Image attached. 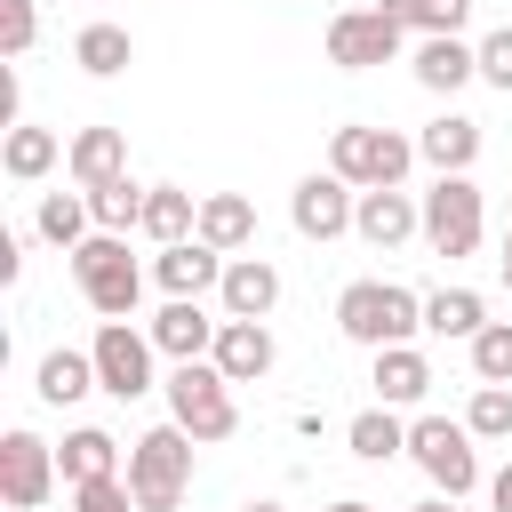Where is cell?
<instances>
[{"instance_id":"obj_17","label":"cell","mask_w":512,"mask_h":512,"mask_svg":"<svg viewBox=\"0 0 512 512\" xmlns=\"http://www.w3.org/2000/svg\"><path fill=\"white\" fill-rule=\"evenodd\" d=\"M352 232H360L368 248H400L408 232H424V200H408V192H360Z\"/></svg>"},{"instance_id":"obj_33","label":"cell","mask_w":512,"mask_h":512,"mask_svg":"<svg viewBox=\"0 0 512 512\" xmlns=\"http://www.w3.org/2000/svg\"><path fill=\"white\" fill-rule=\"evenodd\" d=\"M472 376L480 384H512V320H488L472 336Z\"/></svg>"},{"instance_id":"obj_6","label":"cell","mask_w":512,"mask_h":512,"mask_svg":"<svg viewBox=\"0 0 512 512\" xmlns=\"http://www.w3.org/2000/svg\"><path fill=\"white\" fill-rule=\"evenodd\" d=\"M408 456L424 464V480L440 488V496H472L480 488V456H472V432L464 424H448V416H416L408 424Z\"/></svg>"},{"instance_id":"obj_11","label":"cell","mask_w":512,"mask_h":512,"mask_svg":"<svg viewBox=\"0 0 512 512\" xmlns=\"http://www.w3.org/2000/svg\"><path fill=\"white\" fill-rule=\"evenodd\" d=\"M352 208H360V192H352L336 168H320V176H304V184L288 192V224H296L304 240H336V232H352Z\"/></svg>"},{"instance_id":"obj_10","label":"cell","mask_w":512,"mask_h":512,"mask_svg":"<svg viewBox=\"0 0 512 512\" xmlns=\"http://www.w3.org/2000/svg\"><path fill=\"white\" fill-rule=\"evenodd\" d=\"M400 24L384 16V8H344L336 24H328V64H344V72H368V64H392L400 56Z\"/></svg>"},{"instance_id":"obj_14","label":"cell","mask_w":512,"mask_h":512,"mask_svg":"<svg viewBox=\"0 0 512 512\" xmlns=\"http://www.w3.org/2000/svg\"><path fill=\"white\" fill-rule=\"evenodd\" d=\"M208 360L224 368V384H256V376H272L280 344H272V328H264V320H224V328H216V352H208Z\"/></svg>"},{"instance_id":"obj_35","label":"cell","mask_w":512,"mask_h":512,"mask_svg":"<svg viewBox=\"0 0 512 512\" xmlns=\"http://www.w3.org/2000/svg\"><path fill=\"white\" fill-rule=\"evenodd\" d=\"M72 512H144V504L128 480H88V488H72Z\"/></svg>"},{"instance_id":"obj_23","label":"cell","mask_w":512,"mask_h":512,"mask_svg":"<svg viewBox=\"0 0 512 512\" xmlns=\"http://www.w3.org/2000/svg\"><path fill=\"white\" fill-rule=\"evenodd\" d=\"M72 64H80L88 80H112V72H128V64H136V40H128V24H80V40H72Z\"/></svg>"},{"instance_id":"obj_28","label":"cell","mask_w":512,"mask_h":512,"mask_svg":"<svg viewBox=\"0 0 512 512\" xmlns=\"http://www.w3.org/2000/svg\"><path fill=\"white\" fill-rule=\"evenodd\" d=\"M344 440H352V456H360V464H392V456L408 448V424L376 400V408H360V416L344 424Z\"/></svg>"},{"instance_id":"obj_31","label":"cell","mask_w":512,"mask_h":512,"mask_svg":"<svg viewBox=\"0 0 512 512\" xmlns=\"http://www.w3.org/2000/svg\"><path fill=\"white\" fill-rule=\"evenodd\" d=\"M144 192H152V184H128V176H120V184H96V192H88L96 232H120V240H128V224H144Z\"/></svg>"},{"instance_id":"obj_5","label":"cell","mask_w":512,"mask_h":512,"mask_svg":"<svg viewBox=\"0 0 512 512\" xmlns=\"http://www.w3.org/2000/svg\"><path fill=\"white\" fill-rule=\"evenodd\" d=\"M192 432L184 424H152L136 448H128V488H136V504L144 512H176L184 504V480H192Z\"/></svg>"},{"instance_id":"obj_22","label":"cell","mask_w":512,"mask_h":512,"mask_svg":"<svg viewBox=\"0 0 512 512\" xmlns=\"http://www.w3.org/2000/svg\"><path fill=\"white\" fill-rule=\"evenodd\" d=\"M200 240L224 248V256H240V248L256 240V208H248L240 192H200Z\"/></svg>"},{"instance_id":"obj_15","label":"cell","mask_w":512,"mask_h":512,"mask_svg":"<svg viewBox=\"0 0 512 512\" xmlns=\"http://www.w3.org/2000/svg\"><path fill=\"white\" fill-rule=\"evenodd\" d=\"M216 328H224V320H208L200 296H168L160 320H152V344H160L168 360H208V352H216Z\"/></svg>"},{"instance_id":"obj_34","label":"cell","mask_w":512,"mask_h":512,"mask_svg":"<svg viewBox=\"0 0 512 512\" xmlns=\"http://www.w3.org/2000/svg\"><path fill=\"white\" fill-rule=\"evenodd\" d=\"M32 40H40V0H0V56L24 64Z\"/></svg>"},{"instance_id":"obj_39","label":"cell","mask_w":512,"mask_h":512,"mask_svg":"<svg viewBox=\"0 0 512 512\" xmlns=\"http://www.w3.org/2000/svg\"><path fill=\"white\" fill-rule=\"evenodd\" d=\"M496 272H504V288H512V224H504V256H496Z\"/></svg>"},{"instance_id":"obj_9","label":"cell","mask_w":512,"mask_h":512,"mask_svg":"<svg viewBox=\"0 0 512 512\" xmlns=\"http://www.w3.org/2000/svg\"><path fill=\"white\" fill-rule=\"evenodd\" d=\"M48 488H56V448L16 424V432L0 440V496H8V512H40Z\"/></svg>"},{"instance_id":"obj_8","label":"cell","mask_w":512,"mask_h":512,"mask_svg":"<svg viewBox=\"0 0 512 512\" xmlns=\"http://www.w3.org/2000/svg\"><path fill=\"white\" fill-rule=\"evenodd\" d=\"M424 240L448 264L480 248V184L472 176H432V192H424Z\"/></svg>"},{"instance_id":"obj_12","label":"cell","mask_w":512,"mask_h":512,"mask_svg":"<svg viewBox=\"0 0 512 512\" xmlns=\"http://www.w3.org/2000/svg\"><path fill=\"white\" fill-rule=\"evenodd\" d=\"M224 248H208V240H176V248H160L152 256V280L168 288V296H208V288H224Z\"/></svg>"},{"instance_id":"obj_21","label":"cell","mask_w":512,"mask_h":512,"mask_svg":"<svg viewBox=\"0 0 512 512\" xmlns=\"http://www.w3.org/2000/svg\"><path fill=\"white\" fill-rule=\"evenodd\" d=\"M368 384H376L384 408H408V400L432 392V360H424L416 344H392V352H376V376H368Z\"/></svg>"},{"instance_id":"obj_37","label":"cell","mask_w":512,"mask_h":512,"mask_svg":"<svg viewBox=\"0 0 512 512\" xmlns=\"http://www.w3.org/2000/svg\"><path fill=\"white\" fill-rule=\"evenodd\" d=\"M0 280H24V240L0 232Z\"/></svg>"},{"instance_id":"obj_4","label":"cell","mask_w":512,"mask_h":512,"mask_svg":"<svg viewBox=\"0 0 512 512\" xmlns=\"http://www.w3.org/2000/svg\"><path fill=\"white\" fill-rule=\"evenodd\" d=\"M168 424H184L200 448H216V440L240 432V408H232V384H224L216 360H176V376H168Z\"/></svg>"},{"instance_id":"obj_18","label":"cell","mask_w":512,"mask_h":512,"mask_svg":"<svg viewBox=\"0 0 512 512\" xmlns=\"http://www.w3.org/2000/svg\"><path fill=\"white\" fill-rule=\"evenodd\" d=\"M416 160H432L440 176H472V160H480V120H464V112H440V120L416 136Z\"/></svg>"},{"instance_id":"obj_41","label":"cell","mask_w":512,"mask_h":512,"mask_svg":"<svg viewBox=\"0 0 512 512\" xmlns=\"http://www.w3.org/2000/svg\"><path fill=\"white\" fill-rule=\"evenodd\" d=\"M416 512H464V504H456V496H432V504H416Z\"/></svg>"},{"instance_id":"obj_42","label":"cell","mask_w":512,"mask_h":512,"mask_svg":"<svg viewBox=\"0 0 512 512\" xmlns=\"http://www.w3.org/2000/svg\"><path fill=\"white\" fill-rule=\"evenodd\" d=\"M248 512H288V504H248Z\"/></svg>"},{"instance_id":"obj_13","label":"cell","mask_w":512,"mask_h":512,"mask_svg":"<svg viewBox=\"0 0 512 512\" xmlns=\"http://www.w3.org/2000/svg\"><path fill=\"white\" fill-rule=\"evenodd\" d=\"M216 296H224V320H272V304H280V264H272V256H232Z\"/></svg>"},{"instance_id":"obj_32","label":"cell","mask_w":512,"mask_h":512,"mask_svg":"<svg viewBox=\"0 0 512 512\" xmlns=\"http://www.w3.org/2000/svg\"><path fill=\"white\" fill-rule=\"evenodd\" d=\"M464 432L472 440H512V384H480L472 408H464Z\"/></svg>"},{"instance_id":"obj_16","label":"cell","mask_w":512,"mask_h":512,"mask_svg":"<svg viewBox=\"0 0 512 512\" xmlns=\"http://www.w3.org/2000/svg\"><path fill=\"white\" fill-rule=\"evenodd\" d=\"M64 168H72L80 192L120 184V176H128V136H120V128H80V136L64 144Z\"/></svg>"},{"instance_id":"obj_30","label":"cell","mask_w":512,"mask_h":512,"mask_svg":"<svg viewBox=\"0 0 512 512\" xmlns=\"http://www.w3.org/2000/svg\"><path fill=\"white\" fill-rule=\"evenodd\" d=\"M400 32H424V40H448V32H464V16H472V0H376Z\"/></svg>"},{"instance_id":"obj_26","label":"cell","mask_w":512,"mask_h":512,"mask_svg":"<svg viewBox=\"0 0 512 512\" xmlns=\"http://www.w3.org/2000/svg\"><path fill=\"white\" fill-rule=\"evenodd\" d=\"M32 232L48 240V248H80L88 232H96V216H88V192H40V216H32Z\"/></svg>"},{"instance_id":"obj_20","label":"cell","mask_w":512,"mask_h":512,"mask_svg":"<svg viewBox=\"0 0 512 512\" xmlns=\"http://www.w3.org/2000/svg\"><path fill=\"white\" fill-rule=\"evenodd\" d=\"M56 472H64L72 488H88V480H120V440H112V432H96V424H80V432H64Z\"/></svg>"},{"instance_id":"obj_27","label":"cell","mask_w":512,"mask_h":512,"mask_svg":"<svg viewBox=\"0 0 512 512\" xmlns=\"http://www.w3.org/2000/svg\"><path fill=\"white\" fill-rule=\"evenodd\" d=\"M88 392H104V384H96V360L72 352V344H56V352L40 360V400H48V408H72V400H88Z\"/></svg>"},{"instance_id":"obj_36","label":"cell","mask_w":512,"mask_h":512,"mask_svg":"<svg viewBox=\"0 0 512 512\" xmlns=\"http://www.w3.org/2000/svg\"><path fill=\"white\" fill-rule=\"evenodd\" d=\"M480 80H488V88H504V96H512V24H496V32H488V40H480Z\"/></svg>"},{"instance_id":"obj_2","label":"cell","mask_w":512,"mask_h":512,"mask_svg":"<svg viewBox=\"0 0 512 512\" xmlns=\"http://www.w3.org/2000/svg\"><path fill=\"white\" fill-rule=\"evenodd\" d=\"M328 168L352 184V192H400V176L416 168V144L400 128H368V120H344L328 136Z\"/></svg>"},{"instance_id":"obj_40","label":"cell","mask_w":512,"mask_h":512,"mask_svg":"<svg viewBox=\"0 0 512 512\" xmlns=\"http://www.w3.org/2000/svg\"><path fill=\"white\" fill-rule=\"evenodd\" d=\"M328 512H376V504H360V496H336V504H328Z\"/></svg>"},{"instance_id":"obj_3","label":"cell","mask_w":512,"mask_h":512,"mask_svg":"<svg viewBox=\"0 0 512 512\" xmlns=\"http://www.w3.org/2000/svg\"><path fill=\"white\" fill-rule=\"evenodd\" d=\"M72 280H80V296H88L96 320H136L144 272L128 264V240H120V232H88V240L72 248Z\"/></svg>"},{"instance_id":"obj_38","label":"cell","mask_w":512,"mask_h":512,"mask_svg":"<svg viewBox=\"0 0 512 512\" xmlns=\"http://www.w3.org/2000/svg\"><path fill=\"white\" fill-rule=\"evenodd\" d=\"M488 512H512V464H504V472L488 480Z\"/></svg>"},{"instance_id":"obj_24","label":"cell","mask_w":512,"mask_h":512,"mask_svg":"<svg viewBox=\"0 0 512 512\" xmlns=\"http://www.w3.org/2000/svg\"><path fill=\"white\" fill-rule=\"evenodd\" d=\"M472 72H480V48H464L456 32H448V40H424V48H416V80H424L432 96H456V88H464Z\"/></svg>"},{"instance_id":"obj_29","label":"cell","mask_w":512,"mask_h":512,"mask_svg":"<svg viewBox=\"0 0 512 512\" xmlns=\"http://www.w3.org/2000/svg\"><path fill=\"white\" fill-rule=\"evenodd\" d=\"M424 328H432V336H464V344H472V336L488 328V304H480L472 288H432V296H424Z\"/></svg>"},{"instance_id":"obj_19","label":"cell","mask_w":512,"mask_h":512,"mask_svg":"<svg viewBox=\"0 0 512 512\" xmlns=\"http://www.w3.org/2000/svg\"><path fill=\"white\" fill-rule=\"evenodd\" d=\"M152 248H176V240H200V200L184 184H152L144 192V224H136Z\"/></svg>"},{"instance_id":"obj_7","label":"cell","mask_w":512,"mask_h":512,"mask_svg":"<svg viewBox=\"0 0 512 512\" xmlns=\"http://www.w3.org/2000/svg\"><path fill=\"white\" fill-rule=\"evenodd\" d=\"M152 328H128V320H96V344H88V360H96V384L112 392V400H144L152 392Z\"/></svg>"},{"instance_id":"obj_1","label":"cell","mask_w":512,"mask_h":512,"mask_svg":"<svg viewBox=\"0 0 512 512\" xmlns=\"http://www.w3.org/2000/svg\"><path fill=\"white\" fill-rule=\"evenodd\" d=\"M336 328L352 344H368V352H392V344H408L424 328V296L400 288V280H352L336 296Z\"/></svg>"},{"instance_id":"obj_25","label":"cell","mask_w":512,"mask_h":512,"mask_svg":"<svg viewBox=\"0 0 512 512\" xmlns=\"http://www.w3.org/2000/svg\"><path fill=\"white\" fill-rule=\"evenodd\" d=\"M56 160H64V136H56V128H32V120L8 128V144H0V168H8L16 184H40Z\"/></svg>"}]
</instances>
